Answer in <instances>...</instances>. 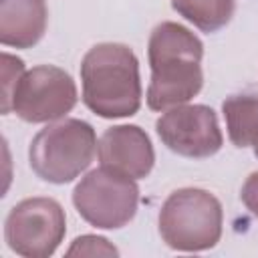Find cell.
<instances>
[{
  "label": "cell",
  "instance_id": "9a60e30c",
  "mask_svg": "<svg viewBox=\"0 0 258 258\" xmlns=\"http://www.w3.org/2000/svg\"><path fill=\"white\" fill-rule=\"evenodd\" d=\"M240 200L252 212V216L258 220V171H254L246 177V181L240 189Z\"/></svg>",
  "mask_w": 258,
  "mask_h": 258
},
{
  "label": "cell",
  "instance_id": "7a4b0ae2",
  "mask_svg": "<svg viewBox=\"0 0 258 258\" xmlns=\"http://www.w3.org/2000/svg\"><path fill=\"white\" fill-rule=\"evenodd\" d=\"M83 103L103 119L131 117L141 107V77L135 52L121 42H99L81 60Z\"/></svg>",
  "mask_w": 258,
  "mask_h": 258
},
{
  "label": "cell",
  "instance_id": "8992f818",
  "mask_svg": "<svg viewBox=\"0 0 258 258\" xmlns=\"http://www.w3.org/2000/svg\"><path fill=\"white\" fill-rule=\"evenodd\" d=\"M67 234V216L52 198H26L6 216L4 240L8 248L24 258H48Z\"/></svg>",
  "mask_w": 258,
  "mask_h": 258
},
{
  "label": "cell",
  "instance_id": "2e32d148",
  "mask_svg": "<svg viewBox=\"0 0 258 258\" xmlns=\"http://www.w3.org/2000/svg\"><path fill=\"white\" fill-rule=\"evenodd\" d=\"M252 151H254V155L258 157V135H256V139H254V143H252Z\"/></svg>",
  "mask_w": 258,
  "mask_h": 258
},
{
  "label": "cell",
  "instance_id": "30bf717a",
  "mask_svg": "<svg viewBox=\"0 0 258 258\" xmlns=\"http://www.w3.org/2000/svg\"><path fill=\"white\" fill-rule=\"evenodd\" d=\"M46 0H0V42L32 48L46 32Z\"/></svg>",
  "mask_w": 258,
  "mask_h": 258
},
{
  "label": "cell",
  "instance_id": "7c38bea8",
  "mask_svg": "<svg viewBox=\"0 0 258 258\" xmlns=\"http://www.w3.org/2000/svg\"><path fill=\"white\" fill-rule=\"evenodd\" d=\"M171 8L202 32L224 28L236 10V0H171Z\"/></svg>",
  "mask_w": 258,
  "mask_h": 258
},
{
  "label": "cell",
  "instance_id": "5bb4252c",
  "mask_svg": "<svg viewBox=\"0 0 258 258\" xmlns=\"http://www.w3.org/2000/svg\"><path fill=\"white\" fill-rule=\"evenodd\" d=\"M67 256H119V250L103 236L83 234L71 242Z\"/></svg>",
  "mask_w": 258,
  "mask_h": 258
},
{
  "label": "cell",
  "instance_id": "277c9868",
  "mask_svg": "<svg viewBox=\"0 0 258 258\" xmlns=\"http://www.w3.org/2000/svg\"><path fill=\"white\" fill-rule=\"evenodd\" d=\"M224 212L220 200L202 187L171 191L161 204L157 228L161 240L177 252H202L222 238Z\"/></svg>",
  "mask_w": 258,
  "mask_h": 258
},
{
  "label": "cell",
  "instance_id": "8fae6325",
  "mask_svg": "<svg viewBox=\"0 0 258 258\" xmlns=\"http://www.w3.org/2000/svg\"><path fill=\"white\" fill-rule=\"evenodd\" d=\"M222 113L230 141L240 149L252 147L258 135V93L246 91L226 97Z\"/></svg>",
  "mask_w": 258,
  "mask_h": 258
},
{
  "label": "cell",
  "instance_id": "6da1fadb",
  "mask_svg": "<svg viewBox=\"0 0 258 258\" xmlns=\"http://www.w3.org/2000/svg\"><path fill=\"white\" fill-rule=\"evenodd\" d=\"M151 79L147 87V107L167 111L189 103L204 85L202 40L185 26L165 20L157 24L147 42Z\"/></svg>",
  "mask_w": 258,
  "mask_h": 258
},
{
  "label": "cell",
  "instance_id": "4fadbf2b",
  "mask_svg": "<svg viewBox=\"0 0 258 258\" xmlns=\"http://www.w3.org/2000/svg\"><path fill=\"white\" fill-rule=\"evenodd\" d=\"M22 75H24L22 58L2 52V113L4 115L12 113V97Z\"/></svg>",
  "mask_w": 258,
  "mask_h": 258
},
{
  "label": "cell",
  "instance_id": "52a82bcc",
  "mask_svg": "<svg viewBox=\"0 0 258 258\" xmlns=\"http://www.w3.org/2000/svg\"><path fill=\"white\" fill-rule=\"evenodd\" d=\"M77 99V85L64 69L38 64L20 77L12 97V113L26 123H52L71 113Z\"/></svg>",
  "mask_w": 258,
  "mask_h": 258
},
{
  "label": "cell",
  "instance_id": "ba28073f",
  "mask_svg": "<svg viewBox=\"0 0 258 258\" xmlns=\"http://www.w3.org/2000/svg\"><path fill=\"white\" fill-rule=\"evenodd\" d=\"M155 131L161 143L181 157H212L224 145L218 117L208 105L171 107L155 121Z\"/></svg>",
  "mask_w": 258,
  "mask_h": 258
},
{
  "label": "cell",
  "instance_id": "5b68a950",
  "mask_svg": "<svg viewBox=\"0 0 258 258\" xmlns=\"http://www.w3.org/2000/svg\"><path fill=\"white\" fill-rule=\"evenodd\" d=\"M73 206L87 224L101 230H119L137 214L139 187L133 177L101 165L75 185Z\"/></svg>",
  "mask_w": 258,
  "mask_h": 258
},
{
  "label": "cell",
  "instance_id": "3957f363",
  "mask_svg": "<svg viewBox=\"0 0 258 258\" xmlns=\"http://www.w3.org/2000/svg\"><path fill=\"white\" fill-rule=\"evenodd\" d=\"M97 133L83 119H58L40 129L28 147L30 169L48 183H69L77 179L95 159Z\"/></svg>",
  "mask_w": 258,
  "mask_h": 258
},
{
  "label": "cell",
  "instance_id": "9c48e42d",
  "mask_svg": "<svg viewBox=\"0 0 258 258\" xmlns=\"http://www.w3.org/2000/svg\"><path fill=\"white\" fill-rule=\"evenodd\" d=\"M97 157L103 167L133 179L147 177L155 163L151 139L139 125H113L105 129L97 145Z\"/></svg>",
  "mask_w": 258,
  "mask_h": 258
}]
</instances>
